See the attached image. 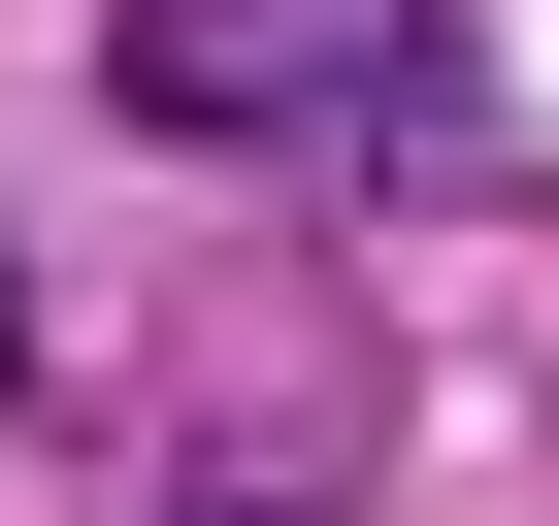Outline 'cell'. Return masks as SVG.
<instances>
[{
    "mask_svg": "<svg viewBox=\"0 0 559 526\" xmlns=\"http://www.w3.org/2000/svg\"><path fill=\"white\" fill-rule=\"evenodd\" d=\"M99 99H132L165 165H395V132L461 99V0H132Z\"/></svg>",
    "mask_w": 559,
    "mask_h": 526,
    "instance_id": "obj_1",
    "label": "cell"
},
{
    "mask_svg": "<svg viewBox=\"0 0 559 526\" xmlns=\"http://www.w3.org/2000/svg\"><path fill=\"white\" fill-rule=\"evenodd\" d=\"M165 526H330V493H297V461H198V493H165Z\"/></svg>",
    "mask_w": 559,
    "mask_h": 526,
    "instance_id": "obj_2",
    "label": "cell"
},
{
    "mask_svg": "<svg viewBox=\"0 0 559 526\" xmlns=\"http://www.w3.org/2000/svg\"><path fill=\"white\" fill-rule=\"evenodd\" d=\"M0 362H34V297H0Z\"/></svg>",
    "mask_w": 559,
    "mask_h": 526,
    "instance_id": "obj_3",
    "label": "cell"
}]
</instances>
